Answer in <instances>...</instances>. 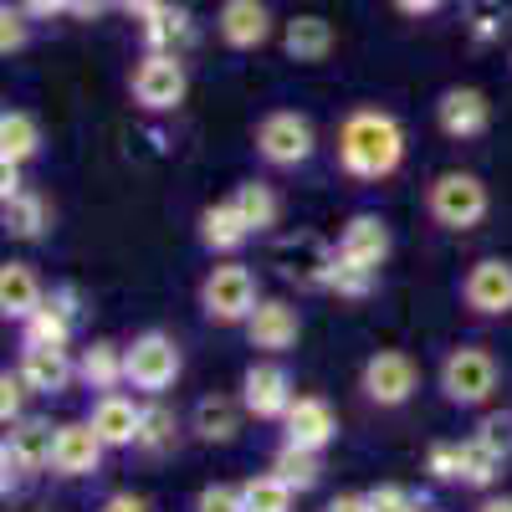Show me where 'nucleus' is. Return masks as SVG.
Wrapping results in <instances>:
<instances>
[{
  "mask_svg": "<svg viewBox=\"0 0 512 512\" xmlns=\"http://www.w3.org/2000/svg\"><path fill=\"white\" fill-rule=\"evenodd\" d=\"M405 123L390 113V108H354L344 113L333 134V154H338V169L359 185H379L400 175L405 164Z\"/></svg>",
  "mask_w": 512,
  "mask_h": 512,
  "instance_id": "nucleus-1",
  "label": "nucleus"
},
{
  "mask_svg": "<svg viewBox=\"0 0 512 512\" xmlns=\"http://www.w3.org/2000/svg\"><path fill=\"white\" fill-rule=\"evenodd\" d=\"M492 210V190L482 175H472V169H441V175L425 185V216H431L441 231H477L487 221Z\"/></svg>",
  "mask_w": 512,
  "mask_h": 512,
  "instance_id": "nucleus-2",
  "label": "nucleus"
},
{
  "mask_svg": "<svg viewBox=\"0 0 512 512\" xmlns=\"http://www.w3.org/2000/svg\"><path fill=\"white\" fill-rule=\"evenodd\" d=\"M497 384H502V364H497V354L482 349V344L451 349V354L441 359V369H436V390H441V400L456 405V410H482V405H492Z\"/></svg>",
  "mask_w": 512,
  "mask_h": 512,
  "instance_id": "nucleus-3",
  "label": "nucleus"
},
{
  "mask_svg": "<svg viewBox=\"0 0 512 512\" xmlns=\"http://www.w3.org/2000/svg\"><path fill=\"white\" fill-rule=\"evenodd\" d=\"M195 303L205 313V323H216V328H246V318L256 313V272L231 262V256H221L216 267H210L200 277V292H195Z\"/></svg>",
  "mask_w": 512,
  "mask_h": 512,
  "instance_id": "nucleus-4",
  "label": "nucleus"
},
{
  "mask_svg": "<svg viewBox=\"0 0 512 512\" xmlns=\"http://www.w3.org/2000/svg\"><path fill=\"white\" fill-rule=\"evenodd\" d=\"M251 144H256V159L272 169H303L318 154V128L297 108H272L251 128Z\"/></svg>",
  "mask_w": 512,
  "mask_h": 512,
  "instance_id": "nucleus-5",
  "label": "nucleus"
},
{
  "mask_svg": "<svg viewBox=\"0 0 512 512\" xmlns=\"http://www.w3.org/2000/svg\"><path fill=\"white\" fill-rule=\"evenodd\" d=\"M123 369H128V384L139 395H164L185 374V354L175 344V333L144 328V333H134V344H123Z\"/></svg>",
  "mask_w": 512,
  "mask_h": 512,
  "instance_id": "nucleus-6",
  "label": "nucleus"
},
{
  "mask_svg": "<svg viewBox=\"0 0 512 512\" xmlns=\"http://www.w3.org/2000/svg\"><path fill=\"white\" fill-rule=\"evenodd\" d=\"M190 93V72L180 52H144L139 67L128 72V98L139 113H175Z\"/></svg>",
  "mask_w": 512,
  "mask_h": 512,
  "instance_id": "nucleus-7",
  "label": "nucleus"
},
{
  "mask_svg": "<svg viewBox=\"0 0 512 512\" xmlns=\"http://www.w3.org/2000/svg\"><path fill=\"white\" fill-rule=\"evenodd\" d=\"M52 441H57V425L52 420H41V415H21L16 425H6V441H0V487H6V497L36 477V472H47V461H52Z\"/></svg>",
  "mask_w": 512,
  "mask_h": 512,
  "instance_id": "nucleus-8",
  "label": "nucleus"
},
{
  "mask_svg": "<svg viewBox=\"0 0 512 512\" xmlns=\"http://www.w3.org/2000/svg\"><path fill=\"white\" fill-rule=\"evenodd\" d=\"M415 390H420V364H415L405 349H379V354H369L364 369H359V395H364L369 405H379V410L410 405Z\"/></svg>",
  "mask_w": 512,
  "mask_h": 512,
  "instance_id": "nucleus-9",
  "label": "nucleus"
},
{
  "mask_svg": "<svg viewBox=\"0 0 512 512\" xmlns=\"http://www.w3.org/2000/svg\"><path fill=\"white\" fill-rule=\"evenodd\" d=\"M103 436L93 431L88 420H62L57 425V441H52V461H47V472L57 482H82V477H98L103 472Z\"/></svg>",
  "mask_w": 512,
  "mask_h": 512,
  "instance_id": "nucleus-10",
  "label": "nucleus"
},
{
  "mask_svg": "<svg viewBox=\"0 0 512 512\" xmlns=\"http://www.w3.org/2000/svg\"><path fill=\"white\" fill-rule=\"evenodd\" d=\"M461 308L472 318H507L512 313V262L482 256L461 277Z\"/></svg>",
  "mask_w": 512,
  "mask_h": 512,
  "instance_id": "nucleus-11",
  "label": "nucleus"
},
{
  "mask_svg": "<svg viewBox=\"0 0 512 512\" xmlns=\"http://www.w3.org/2000/svg\"><path fill=\"white\" fill-rule=\"evenodd\" d=\"M272 31H277V21H272L267 0H221L216 6V36L231 52H262Z\"/></svg>",
  "mask_w": 512,
  "mask_h": 512,
  "instance_id": "nucleus-12",
  "label": "nucleus"
},
{
  "mask_svg": "<svg viewBox=\"0 0 512 512\" xmlns=\"http://www.w3.org/2000/svg\"><path fill=\"white\" fill-rule=\"evenodd\" d=\"M390 221L374 216V210H359V216L344 221V231H338L333 251H338V262H349V267H364V272H379L384 262H390Z\"/></svg>",
  "mask_w": 512,
  "mask_h": 512,
  "instance_id": "nucleus-13",
  "label": "nucleus"
},
{
  "mask_svg": "<svg viewBox=\"0 0 512 512\" xmlns=\"http://www.w3.org/2000/svg\"><path fill=\"white\" fill-rule=\"evenodd\" d=\"M436 128L446 139L456 144H472L482 139L487 128H492V98L482 88H466V82H456V88H446L436 98Z\"/></svg>",
  "mask_w": 512,
  "mask_h": 512,
  "instance_id": "nucleus-14",
  "label": "nucleus"
},
{
  "mask_svg": "<svg viewBox=\"0 0 512 512\" xmlns=\"http://www.w3.org/2000/svg\"><path fill=\"white\" fill-rule=\"evenodd\" d=\"M297 338H303V313H297L287 297H262L256 303V313L246 318V344L256 354H292Z\"/></svg>",
  "mask_w": 512,
  "mask_h": 512,
  "instance_id": "nucleus-15",
  "label": "nucleus"
},
{
  "mask_svg": "<svg viewBox=\"0 0 512 512\" xmlns=\"http://www.w3.org/2000/svg\"><path fill=\"white\" fill-rule=\"evenodd\" d=\"M292 400H297V390H292V374L282 364H251L241 374V405H246L251 420H277L282 425Z\"/></svg>",
  "mask_w": 512,
  "mask_h": 512,
  "instance_id": "nucleus-16",
  "label": "nucleus"
},
{
  "mask_svg": "<svg viewBox=\"0 0 512 512\" xmlns=\"http://www.w3.org/2000/svg\"><path fill=\"white\" fill-rule=\"evenodd\" d=\"M88 425L103 436V446H108V451H134L139 425H144V405H139V400H128L123 390H108V395H98V400H93Z\"/></svg>",
  "mask_w": 512,
  "mask_h": 512,
  "instance_id": "nucleus-17",
  "label": "nucleus"
},
{
  "mask_svg": "<svg viewBox=\"0 0 512 512\" xmlns=\"http://www.w3.org/2000/svg\"><path fill=\"white\" fill-rule=\"evenodd\" d=\"M282 441H297V446H313V451H328L338 441V415L323 395H297L292 410L282 415Z\"/></svg>",
  "mask_w": 512,
  "mask_h": 512,
  "instance_id": "nucleus-18",
  "label": "nucleus"
},
{
  "mask_svg": "<svg viewBox=\"0 0 512 512\" xmlns=\"http://www.w3.org/2000/svg\"><path fill=\"white\" fill-rule=\"evenodd\" d=\"M333 47H338V31H333L328 16L303 11V16H292V21L282 26V52H287V62H297V67H318V62H328Z\"/></svg>",
  "mask_w": 512,
  "mask_h": 512,
  "instance_id": "nucleus-19",
  "label": "nucleus"
},
{
  "mask_svg": "<svg viewBox=\"0 0 512 512\" xmlns=\"http://www.w3.org/2000/svg\"><path fill=\"white\" fill-rule=\"evenodd\" d=\"M241 415H246L241 395H236V400H231V395H200L195 410H190V431H195V441H205V446H231V441L241 436Z\"/></svg>",
  "mask_w": 512,
  "mask_h": 512,
  "instance_id": "nucleus-20",
  "label": "nucleus"
},
{
  "mask_svg": "<svg viewBox=\"0 0 512 512\" xmlns=\"http://www.w3.org/2000/svg\"><path fill=\"white\" fill-rule=\"evenodd\" d=\"M21 379L31 384V395H67L72 379H77V359H67V349H21Z\"/></svg>",
  "mask_w": 512,
  "mask_h": 512,
  "instance_id": "nucleus-21",
  "label": "nucleus"
},
{
  "mask_svg": "<svg viewBox=\"0 0 512 512\" xmlns=\"http://www.w3.org/2000/svg\"><path fill=\"white\" fill-rule=\"evenodd\" d=\"M195 236L210 256H236L246 241H251V226L241 221V210L231 200H216V205H205L200 210V221H195Z\"/></svg>",
  "mask_w": 512,
  "mask_h": 512,
  "instance_id": "nucleus-22",
  "label": "nucleus"
},
{
  "mask_svg": "<svg viewBox=\"0 0 512 512\" xmlns=\"http://www.w3.org/2000/svg\"><path fill=\"white\" fill-rule=\"evenodd\" d=\"M41 303H47V287L26 262H6L0 267V318L6 323H26Z\"/></svg>",
  "mask_w": 512,
  "mask_h": 512,
  "instance_id": "nucleus-23",
  "label": "nucleus"
},
{
  "mask_svg": "<svg viewBox=\"0 0 512 512\" xmlns=\"http://www.w3.org/2000/svg\"><path fill=\"white\" fill-rule=\"evenodd\" d=\"M0 226H6V236H11V241H41V236L52 231V205L26 185L21 195L0 200Z\"/></svg>",
  "mask_w": 512,
  "mask_h": 512,
  "instance_id": "nucleus-24",
  "label": "nucleus"
},
{
  "mask_svg": "<svg viewBox=\"0 0 512 512\" xmlns=\"http://www.w3.org/2000/svg\"><path fill=\"white\" fill-rule=\"evenodd\" d=\"M77 379L88 384V390H98V395H108V390H118V384H128L123 349L113 344V338H93V344L77 354Z\"/></svg>",
  "mask_w": 512,
  "mask_h": 512,
  "instance_id": "nucleus-25",
  "label": "nucleus"
},
{
  "mask_svg": "<svg viewBox=\"0 0 512 512\" xmlns=\"http://www.w3.org/2000/svg\"><path fill=\"white\" fill-rule=\"evenodd\" d=\"M41 154V123L26 108H6L0 113V164H31Z\"/></svg>",
  "mask_w": 512,
  "mask_h": 512,
  "instance_id": "nucleus-26",
  "label": "nucleus"
},
{
  "mask_svg": "<svg viewBox=\"0 0 512 512\" xmlns=\"http://www.w3.org/2000/svg\"><path fill=\"white\" fill-rule=\"evenodd\" d=\"M231 205L241 210V221L251 226V236H267L282 221V195L272 185H262V180H241L231 190Z\"/></svg>",
  "mask_w": 512,
  "mask_h": 512,
  "instance_id": "nucleus-27",
  "label": "nucleus"
},
{
  "mask_svg": "<svg viewBox=\"0 0 512 512\" xmlns=\"http://www.w3.org/2000/svg\"><path fill=\"white\" fill-rule=\"evenodd\" d=\"M272 472L303 497V492H313L318 482H323V451H313V446H297V441H282L277 446V456H272Z\"/></svg>",
  "mask_w": 512,
  "mask_h": 512,
  "instance_id": "nucleus-28",
  "label": "nucleus"
},
{
  "mask_svg": "<svg viewBox=\"0 0 512 512\" xmlns=\"http://www.w3.org/2000/svg\"><path fill=\"white\" fill-rule=\"evenodd\" d=\"M139 36H144V52H180L195 36V16H190V6H175V0H169L159 16H149L139 26Z\"/></svg>",
  "mask_w": 512,
  "mask_h": 512,
  "instance_id": "nucleus-29",
  "label": "nucleus"
},
{
  "mask_svg": "<svg viewBox=\"0 0 512 512\" xmlns=\"http://www.w3.org/2000/svg\"><path fill=\"white\" fill-rule=\"evenodd\" d=\"M180 446V420H175V410L169 405H159V395H149V405H144V425H139V441H134V451L139 456H149V461H159V456H169Z\"/></svg>",
  "mask_w": 512,
  "mask_h": 512,
  "instance_id": "nucleus-30",
  "label": "nucleus"
},
{
  "mask_svg": "<svg viewBox=\"0 0 512 512\" xmlns=\"http://www.w3.org/2000/svg\"><path fill=\"white\" fill-rule=\"evenodd\" d=\"M72 328H77V318H67L52 297L41 303L26 323H21V349H67L72 344Z\"/></svg>",
  "mask_w": 512,
  "mask_h": 512,
  "instance_id": "nucleus-31",
  "label": "nucleus"
},
{
  "mask_svg": "<svg viewBox=\"0 0 512 512\" xmlns=\"http://www.w3.org/2000/svg\"><path fill=\"white\" fill-rule=\"evenodd\" d=\"M512 26V11L507 0H466V36L477 41V47H497Z\"/></svg>",
  "mask_w": 512,
  "mask_h": 512,
  "instance_id": "nucleus-32",
  "label": "nucleus"
},
{
  "mask_svg": "<svg viewBox=\"0 0 512 512\" xmlns=\"http://www.w3.org/2000/svg\"><path fill=\"white\" fill-rule=\"evenodd\" d=\"M502 456L497 451H487L477 436L472 441H461V487H477V492H487V487H497L502 482Z\"/></svg>",
  "mask_w": 512,
  "mask_h": 512,
  "instance_id": "nucleus-33",
  "label": "nucleus"
},
{
  "mask_svg": "<svg viewBox=\"0 0 512 512\" xmlns=\"http://www.w3.org/2000/svg\"><path fill=\"white\" fill-rule=\"evenodd\" d=\"M241 502H246V512H292L297 492L277 472H262V477H246L241 482Z\"/></svg>",
  "mask_w": 512,
  "mask_h": 512,
  "instance_id": "nucleus-34",
  "label": "nucleus"
},
{
  "mask_svg": "<svg viewBox=\"0 0 512 512\" xmlns=\"http://www.w3.org/2000/svg\"><path fill=\"white\" fill-rule=\"evenodd\" d=\"M374 287H379V272H364V267L338 262V251H333V267H328V287H323V292H338L344 303H364Z\"/></svg>",
  "mask_w": 512,
  "mask_h": 512,
  "instance_id": "nucleus-35",
  "label": "nucleus"
},
{
  "mask_svg": "<svg viewBox=\"0 0 512 512\" xmlns=\"http://www.w3.org/2000/svg\"><path fill=\"white\" fill-rule=\"evenodd\" d=\"M31 11L26 6H0V57H16V52H26L31 47Z\"/></svg>",
  "mask_w": 512,
  "mask_h": 512,
  "instance_id": "nucleus-36",
  "label": "nucleus"
},
{
  "mask_svg": "<svg viewBox=\"0 0 512 512\" xmlns=\"http://www.w3.org/2000/svg\"><path fill=\"white\" fill-rule=\"evenodd\" d=\"M477 441L487 451H497L502 461H512V410H487L477 420Z\"/></svg>",
  "mask_w": 512,
  "mask_h": 512,
  "instance_id": "nucleus-37",
  "label": "nucleus"
},
{
  "mask_svg": "<svg viewBox=\"0 0 512 512\" xmlns=\"http://www.w3.org/2000/svg\"><path fill=\"white\" fill-rule=\"evenodd\" d=\"M369 512H425V502H420V492H410L400 482H379V487H369Z\"/></svg>",
  "mask_w": 512,
  "mask_h": 512,
  "instance_id": "nucleus-38",
  "label": "nucleus"
},
{
  "mask_svg": "<svg viewBox=\"0 0 512 512\" xmlns=\"http://www.w3.org/2000/svg\"><path fill=\"white\" fill-rule=\"evenodd\" d=\"M26 395H31V384L21 379V369L11 374H0V425H16L21 415H26Z\"/></svg>",
  "mask_w": 512,
  "mask_h": 512,
  "instance_id": "nucleus-39",
  "label": "nucleus"
},
{
  "mask_svg": "<svg viewBox=\"0 0 512 512\" xmlns=\"http://www.w3.org/2000/svg\"><path fill=\"white\" fill-rule=\"evenodd\" d=\"M425 472H431L436 482H461V441H431Z\"/></svg>",
  "mask_w": 512,
  "mask_h": 512,
  "instance_id": "nucleus-40",
  "label": "nucleus"
},
{
  "mask_svg": "<svg viewBox=\"0 0 512 512\" xmlns=\"http://www.w3.org/2000/svg\"><path fill=\"white\" fill-rule=\"evenodd\" d=\"M190 512H246V502H241V487H231V482H205L195 492Z\"/></svg>",
  "mask_w": 512,
  "mask_h": 512,
  "instance_id": "nucleus-41",
  "label": "nucleus"
},
{
  "mask_svg": "<svg viewBox=\"0 0 512 512\" xmlns=\"http://www.w3.org/2000/svg\"><path fill=\"white\" fill-rule=\"evenodd\" d=\"M108 11H118V0H67L72 21H103Z\"/></svg>",
  "mask_w": 512,
  "mask_h": 512,
  "instance_id": "nucleus-42",
  "label": "nucleus"
},
{
  "mask_svg": "<svg viewBox=\"0 0 512 512\" xmlns=\"http://www.w3.org/2000/svg\"><path fill=\"white\" fill-rule=\"evenodd\" d=\"M98 512H154V502L139 497V492H113V497H103Z\"/></svg>",
  "mask_w": 512,
  "mask_h": 512,
  "instance_id": "nucleus-43",
  "label": "nucleus"
},
{
  "mask_svg": "<svg viewBox=\"0 0 512 512\" xmlns=\"http://www.w3.org/2000/svg\"><path fill=\"white\" fill-rule=\"evenodd\" d=\"M390 6H395L400 16H410V21H425V16L446 11V0H390Z\"/></svg>",
  "mask_w": 512,
  "mask_h": 512,
  "instance_id": "nucleus-44",
  "label": "nucleus"
},
{
  "mask_svg": "<svg viewBox=\"0 0 512 512\" xmlns=\"http://www.w3.org/2000/svg\"><path fill=\"white\" fill-rule=\"evenodd\" d=\"M164 6H169V0H118V11H123V16H134L139 26H144L149 16H159Z\"/></svg>",
  "mask_w": 512,
  "mask_h": 512,
  "instance_id": "nucleus-45",
  "label": "nucleus"
},
{
  "mask_svg": "<svg viewBox=\"0 0 512 512\" xmlns=\"http://www.w3.org/2000/svg\"><path fill=\"white\" fill-rule=\"evenodd\" d=\"M323 512H369V492H338V497H328Z\"/></svg>",
  "mask_w": 512,
  "mask_h": 512,
  "instance_id": "nucleus-46",
  "label": "nucleus"
},
{
  "mask_svg": "<svg viewBox=\"0 0 512 512\" xmlns=\"http://www.w3.org/2000/svg\"><path fill=\"white\" fill-rule=\"evenodd\" d=\"M16 6H26L36 21H52V16H67V0H16Z\"/></svg>",
  "mask_w": 512,
  "mask_h": 512,
  "instance_id": "nucleus-47",
  "label": "nucleus"
},
{
  "mask_svg": "<svg viewBox=\"0 0 512 512\" xmlns=\"http://www.w3.org/2000/svg\"><path fill=\"white\" fill-rule=\"evenodd\" d=\"M21 190H26L21 164H0V200H11V195H21Z\"/></svg>",
  "mask_w": 512,
  "mask_h": 512,
  "instance_id": "nucleus-48",
  "label": "nucleus"
},
{
  "mask_svg": "<svg viewBox=\"0 0 512 512\" xmlns=\"http://www.w3.org/2000/svg\"><path fill=\"white\" fill-rule=\"evenodd\" d=\"M52 303H57L67 318H77V313H82V292H77V287H52Z\"/></svg>",
  "mask_w": 512,
  "mask_h": 512,
  "instance_id": "nucleus-49",
  "label": "nucleus"
},
{
  "mask_svg": "<svg viewBox=\"0 0 512 512\" xmlns=\"http://www.w3.org/2000/svg\"><path fill=\"white\" fill-rule=\"evenodd\" d=\"M477 512H512V497H487Z\"/></svg>",
  "mask_w": 512,
  "mask_h": 512,
  "instance_id": "nucleus-50",
  "label": "nucleus"
},
{
  "mask_svg": "<svg viewBox=\"0 0 512 512\" xmlns=\"http://www.w3.org/2000/svg\"><path fill=\"white\" fill-rule=\"evenodd\" d=\"M507 67H512V52H507Z\"/></svg>",
  "mask_w": 512,
  "mask_h": 512,
  "instance_id": "nucleus-51",
  "label": "nucleus"
}]
</instances>
